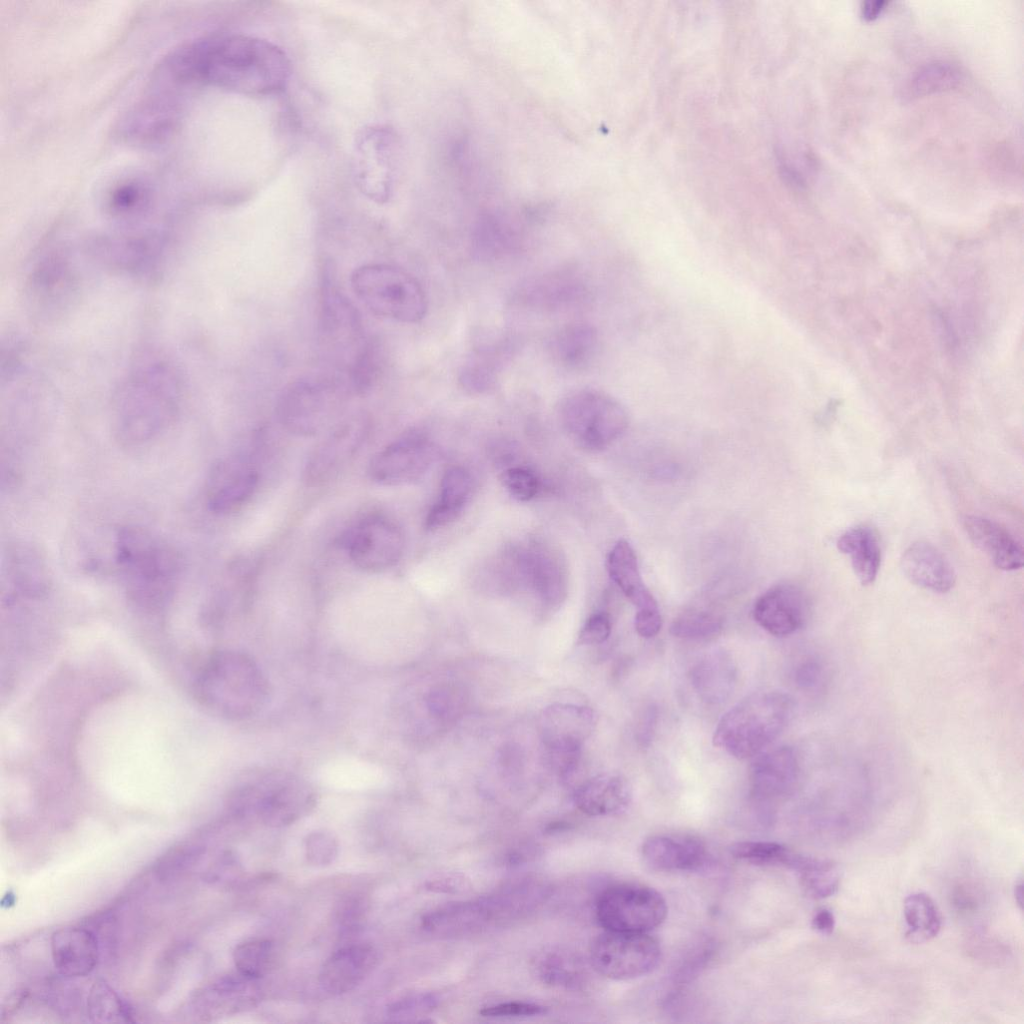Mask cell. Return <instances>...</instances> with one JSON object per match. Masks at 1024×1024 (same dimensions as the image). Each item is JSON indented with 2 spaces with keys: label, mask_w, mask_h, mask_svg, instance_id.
<instances>
[{
  "label": "cell",
  "mask_w": 1024,
  "mask_h": 1024,
  "mask_svg": "<svg viewBox=\"0 0 1024 1024\" xmlns=\"http://www.w3.org/2000/svg\"><path fill=\"white\" fill-rule=\"evenodd\" d=\"M659 942L648 932L606 931L590 947L594 970L610 979L628 980L651 972L659 963Z\"/></svg>",
  "instance_id": "10"
},
{
  "label": "cell",
  "mask_w": 1024,
  "mask_h": 1024,
  "mask_svg": "<svg viewBox=\"0 0 1024 1024\" xmlns=\"http://www.w3.org/2000/svg\"><path fill=\"white\" fill-rule=\"evenodd\" d=\"M1014 897H1015L1016 904L1022 910V908H1023V883H1022V881L1017 883L1016 886L1014 887Z\"/></svg>",
  "instance_id": "59"
},
{
  "label": "cell",
  "mask_w": 1024,
  "mask_h": 1024,
  "mask_svg": "<svg viewBox=\"0 0 1024 1024\" xmlns=\"http://www.w3.org/2000/svg\"><path fill=\"white\" fill-rule=\"evenodd\" d=\"M179 387L165 365L135 371L118 389L112 405V428L123 446L145 445L159 437L174 421Z\"/></svg>",
  "instance_id": "3"
},
{
  "label": "cell",
  "mask_w": 1024,
  "mask_h": 1024,
  "mask_svg": "<svg viewBox=\"0 0 1024 1024\" xmlns=\"http://www.w3.org/2000/svg\"><path fill=\"white\" fill-rule=\"evenodd\" d=\"M886 5L887 2L883 0L865 1L861 6V15L866 20H874L882 13Z\"/></svg>",
  "instance_id": "58"
},
{
  "label": "cell",
  "mask_w": 1024,
  "mask_h": 1024,
  "mask_svg": "<svg viewBox=\"0 0 1024 1024\" xmlns=\"http://www.w3.org/2000/svg\"><path fill=\"white\" fill-rule=\"evenodd\" d=\"M495 380V366L491 359L477 356L463 366L459 381L471 393H482L491 388Z\"/></svg>",
  "instance_id": "47"
},
{
  "label": "cell",
  "mask_w": 1024,
  "mask_h": 1024,
  "mask_svg": "<svg viewBox=\"0 0 1024 1024\" xmlns=\"http://www.w3.org/2000/svg\"><path fill=\"white\" fill-rule=\"evenodd\" d=\"M351 286L360 301L380 317L417 323L427 313L422 286L401 268L380 263L362 265L353 271Z\"/></svg>",
  "instance_id": "7"
},
{
  "label": "cell",
  "mask_w": 1024,
  "mask_h": 1024,
  "mask_svg": "<svg viewBox=\"0 0 1024 1024\" xmlns=\"http://www.w3.org/2000/svg\"><path fill=\"white\" fill-rule=\"evenodd\" d=\"M315 803V793L304 780L278 769L248 772L231 797L236 814L255 815L271 827L294 823L306 816Z\"/></svg>",
  "instance_id": "6"
},
{
  "label": "cell",
  "mask_w": 1024,
  "mask_h": 1024,
  "mask_svg": "<svg viewBox=\"0 0 1024 1024\" xmlns=\"http://www.w3.org/2000/svg\"><path fill=\"white\" fill-rule=\"evenodd\" d=\"M595 722L594 711L587 706L555 703L543 710L542 740L563 777H569L575 770L582 745L592 733Z\"/></svg>",
  "instance_id": "13"
},
{
  "label": "cell",
  "mask_w": 1024,
  "mask_h": 1024,
  "mask_svg": "<svg viewBox=\"0 0 1024 1024\" xmlns=\"http://www.w3.org/2000/svg\"><path fill=\"white\" fill-rule=\"evenodd\" d=\"M493 925H496L495 920L484 896L448 903L431 910L421 919V927L426 933L441 938L473 935Z\"/></svg>",
  "instance_id": "19"
},
{
  "label": "cell",
  "mask_w": 1024,
  "mask_h": 1024,
  "mask_svg": "<svg viewBox=\"0 0 1024 1024\" xmlns=\"http://www.w3.org/2000/svg\"><path fill=\"white\" fill-rule=\"evenodd\" d=\"M795 707L792 696L783 691L754 692L721 717L714 730L713 743L737 759L755 757L786 729Z\"/></svg>",
  "instance_id": "5"
},
{
  "label": "cell",
  "mask_w": 1024,
  "mask_h": 1024,
  "mask_svg": "<svg viewBox=\"0 0 1024 1024\" xmlns=\"http://www.w3.org/2000/svg\"><path fill=\"white\" fill-rule=\"evenodd\" d=\"M823 677L821 664L813 659L802 662L796 669L795 682L802 689L817 687Z\"/></svg>",
  "instance_id": "53"
},
{
  "label": "cell",
  "mask_w": 1024,
  "mask_h": 1024,
  "mask_svg": "<svg viewBox=\"0 0 1024 1024\" xmlns=\"http://www.w3.org/2000/svg\"><path fill=\"white\" fill-rule=\"evenodd\" d=\"M200 1000L206 1015H229L254 1007L260 1000V989L257 980L237 971L213 982L202 992Z\"/></svg>",
  "instance_id": "31"
},
{
  "label": "cell",
  "mask_w": 1024,
  "mask_h": 1024,
  "mask_svg": "<svg viewBox=\"0 0 1024 1024\" xmlns=\"http://www.w3.org/2000/svg\"><path fill=\"white\" fill-rule=\"evenodd\" d=\"M663 896L642 884L623 883L606 888L596 902V916L606 931L649 932L667 916Z\"/></svg>",
  "instance_id": "9"
},
{
  "label": "cell",
  "mask_w": 1024,
  "mask_h": 1024,
  "mask_svg": "<svg viewBox=\"0 0 1024 1024\" xmlns=\"http://www.w3.org/2000/svg\"><path fill=\"white\" fill-rule=\"evenodd\" d=\"M89 1017L94 1022H132V1011L104 980L95 981L87 999Z\"/></svg>",
  "instance_id": "41"
},
{
  "label": "cell",
  "mask_w": 1024,
  "mask_h": 1024,
  "mask_svg": "<svg viewBox=\"0 0 1024 1024\" xmlns=\"http://www.w3.org/2000/svg\"><path fill=\"white\" fill-rule=\"evenodd\" d=\"M370 433L366 417L356 416L339 423L310 453L303 470L308 486L333 479L355 457Z\"/></svg>",
  "instance_id": "14"
},
{
  "label": "cell",
  "mask_w": 1024,
  "mask_h": 1024,
  "mask_svg": "<svg viewBox=\"0 0 1024 1024\" xmlns=\"http://www.w3.org/2000/svg\"><path fill=\"white\" fill-rule=\"evenodd\" d=\"M963 526L973 544L987 554L997 568L1010 571L1022 567L1024 554L1021 544L999 523L969 515L964 518Z\"/></svg>",
  "instance_id": "27"
},
{
  "label": "cell",
  "mask_w": 1024,
  "mask_h": 1024,
  "mask_svg": "<svg viewBox=\"0 0 1024 1024\" xmlns=\"http://www.w3.org/2000/svg\"><path fill=\"white\" fill-rule=\"evenodd\" d=\"M140 199V190L134 186H125L114 195L113 205L119 210L132 208Z\"/></svg>",
  "instance_id": "56"
},
{
  "label": "cell",
  "mask_w": 1024,
  "mask_h": 1024,
  "mask_svg": "<svg viewBox=\"0 0 1024 1024\" xmlns=\"http://www.w3.org/2000/svg\"><path fill=\"white\" fill-rule=\"evenodd\" d=\"M607 570L612 581L638 610L658 609L656 599L644 584L631 545L617 541L607 557Z\"/></svg>",
  "instance_id": "32"
},
{
  "label": "cell",
  "mask_w": 1024,
  "mask_h": 1024,
  "mask_svg": "<svg viewBox=\"0 0 1024 1024\" xmlns=\"http://www.w3.org/2000/svg\"><path fill=\"white\" fill-rule=\"evenodd\" d=\"M723 627L722 617L711 610L693 608L674 619L670 633L678 638L705 640L718 635Z\"/></svg>",
  "instance_id": "42"
},
{
  "label": "cell",
  "mask_w": 1024,
  "mask_h": 1024,
  "mask_svg": "<svg viewBox=\"0 0 1024 1024\" xmlns=\"http://www.w3.org/2000/svg\"><path fill=\"white\" fill-rule=\"evenodd\" d=\"M597 330L585 322L571 323L552 338L550 350L554 359L567 368H581L595 356L598 348Z\"/></svg>",
  "instance_id": "36"
},
{
  "label": "cell",
  "mask_w": 1024,
  "mask_h": 1024,
  "mask_svg": "<svg viewBox=\"0 0 1024 1024\" xmlns=\"http://www.w3.org/2000/svg\"><path fill=\"white\" fill-rule=\"evenodd\" d=\"M204 853V848L194 843H182L169 849L155 866L159 879L166 880L182 873L194 865Z\"/></svg>",
  "instance_id": "46"
},
{
  "label": "cell",
  "mask_w": 1024,
  "mask_h": 1024,
  "mask_svg": "<svg viewBox=\"0 0 1024 1024\" xmlns=\"http://www.w3.org/2000/svg\"><path fill=\"white\" fill-rule=\"evenodd\" d=\"M516 562L521 578L527 580L543 603L554 606L565 596L566 567L557 551L542 543H534Z\"/></svg>",
  "instance_id": "20"
},
{
  "label": "cell",
  "mask_w": 1024,
  "mask_h": 1024,
  "mask_svg": "<svg viewBox=\"0 0 1024 1024\" xmlns=\"http://www.w3.org/2000/svg\"><path fill=\"white\" fill-rule=\"evenodd\" d=\"M635 630L643 638L656 636L662 627V618L659 609L637 610L635 615Z\"/></svg>",
  "instance_id": "52"
},
{
  "label": "cell",
  "mask_w": 1024,
  "mask_h": 1024,
  "mask_svg": "<svg viewBox=\"0 0 1024 1024\" xmlns=\"http://www.w3.org/2000/svg\"><path fill=\"white\" fill-rule=\"evenodd\" d=\"M560 420L578 445L592 451L609 446L629 423L624 406L596 389H580L566 396L560 405Z\"/></svg>",
  "instance_id": "8"
},
{
  "label": "cell",
  "mask_w": 1024,
  "mask_h": 1024,
  "mask_svg": "<svg viewBox=\"0 0 1024 1024\" xmlns=\"http://www.w3.org/2000/svg\"><path fill=\"white\" fill-rule=\"evenodd\" d=\"M632 800L628 780L617 774H600L583 782L574 792L578 809L589 816H612L624 812Z\"/></svg>",
  "instance_id": "28"
},
{
  "label": "cell",
  "mask_w": 1024,
  "mask_h": 1024,
  "mask_svg": "<svg viewBox=\"0 0 1024 1024\" xmlns=\"http://www.w3.org/2000/svg\"><path fill=\"white\" fill-rule=\"evenodd\" d=\"M838 550L850 558L859 582L872 584L881 564V547L877 533L867 525L847 529L837 540Z\"/></svg>",
  "instance_id": "35"
},
{
  "label": "cell",
  "mask_w": 1024,
  "mask_h": 1024,
  "mask_svg": "<svg viewBox=\"0 0 1024 1024\" xmlns=\"http://www.w3.org/2000/svg\"><path fill=\"white\" fill-rule=\"evenodd\" d=\"M63 260L56 257L42 263L30 282L29 300L37 309L48 310V314L52 309L65 306L66 301L73 297L74 275Z\"/></svg>",
  "instance_id": "33"
},
{
  "label": "cell",
  "mask_w": 1024,
  "mask_h": 1024,
  "mask_svg": "<svg viewBox=\"0 0 1024 1024\" xmlns=\"http://www.w3.org/2000/svg\"><path fill=\"white\" fill-rule=\"evenodd\" d=\"M808 599L794 584H778L764 592L753 607L755 621L768 633L784 637L801 629L808 617Z\"/></svg>",
  "instance_id": "18"
},
{
  "label": "cell",
  "mask_w": 1024,
  "mask_h": 1024,
  "mask_svg": "<svg viewBox=\"0 0 1024 1024\" xmlns=\"http://www.w3.org/2000/svg\"><path fill=\"white\" fill-rule=\"evenodd\" d=\"M3 580L8 603L19 598H40L47 593L50 583L43 557L34 547L24 543L8 548Z\"/></svg>",
  "instance_id": "23"
},
{
  "label": "cell",
  "mask_w": 1024,
  "mask_h": 1024,
  "mask_svg": "<svg viewBox=\"0 0 1024 1024\" xmlns=\"http://www.w3.org/2000/svg\"><path fill=\"white\" fill-rule=\"evenodd\" d=\"M812 927L821 934L829 935L835 927V917L828 909L817 911L812 918Z\"/></svg>",
  "instance_id": "57"
},
{
  "label": "cell",
  "mask_w": 1024,
  "mask_h": 1024,
  "mask_svg": "<svg viewBox=\"0 0 1024 1024\" xmlns=\"http://www.w3.org/2000/svg\"><path fill=\"white\" fill-rule=\"evenodd\" d=\"M657 721V710L649 707L640 720L638 739L643 746L651 741Z\"/></svg>",
  "instance_id": "55"
},
{
  "label": "cell",
  "mask_w": 1024,
  "mask_h": 1024,
  "mask_svg": "<svg viewBox=\"0 0 1024 1024\" xmlns=\"http://www.w3.org/2000/svg\"><path fill=\"white\" fill-rule=\"evenodd\" d=\"M906 936L912 942H925L936 937L942 925L941 914L926 893H913L906 897L903 905Z\"/></svg>",
  "instance_id": "39"
},
{
  "label": "cell",
  "mask_w": 1024,
  "mask_h": 1024,
  "mask_svg": "<svg viewBox=\"0 0 1024 1024\" xmlns=\"http://www.w3.org/2000/svg\"><path fill=\"white\" fill-rule=\"evenodd\" d=\"M304 850L310 864L322 867L334 862L339 848L337 839L331 833L314 831L306 836Z\"/></svg>",
  "instance_id": "48"
},
{
  "label": "cell",
  "mask_w": 1024,
  "mask_h": 1024,
  "mask_svg": "<svg viewBox=\"0 0 1024 1024\" xmlns=\"http://www.w3.org/2000/svg\"><path fill=\"white\" fill-rule=\"evenodd\" d=\"M500 480L510 495L519 501L531 500L539 490L538 478L526 468H508L502 472Z\"/></svg>",
  "instance_id": "49"
},
{
  "label": "cell",
  "mask_w": 1024,
  "mask_h": 1024,
  "mask_svg": "<svg viewBox=\"0 0 1024 1024\" xmlns=\"http://www.w3.org/2000/svg\"><path fill=\"white\" fill-rule=\"evenodd\" d=\"M799 776V762L789 746L764 750L755 756L750 767V786L759 800L784 796L795 787Z\"/></svg>",
  "instance_id": "21"
},
{
  "label": "cell",
  "mask_w": 1024,
  "mask_h": 1024,
  "mask_svg": "<svg viewBox=\"0 0 1024 1024\" xmlns=\"http://www.w3.org/2000/svg\"><path fill=\"white\" fill-rule=\"evenodd\" d=\"M690 684L699 699L708 705L724 703L733 693L736 664L724 650H715L703 656L690 670Z\"/></svg>",
  "instance_id": "29"
},
{
  "label": "cell",
  "mask_w": 1024,
  "mask_h": 1024,
  "mask_svg": "<svg viewBox=\"0 0 1024 1024\" xmlns=\"http://www.w3.org/2000/svg\"><path fill=\"white\" fill-rule=\"evenodd\" d=\"M161 72L177 85L206 84L263 97L283 91L291 62L276 44L252 35H216L187 43L164 61Z\"/></svg>",
  "instance_id": "1"
},
{
  "label": "cell",
  "mask_w": 1024,
  "mask_h": 1024,
  "mask_svg": "<svg viewBox=\"0 0 1024 1024\" xmlns=\"http://www.w3.org/2000/svg\"><path fill=\"white\" fill-rule=\"evenodd\" d=\"M258 480V471L246 457L230 455L220 459L205 485L208 509L218 515L240 510L253 496Z\"/></svg>",
  "instance_id": "17"
},
{
  "label": "cell",
  "mask_w": 1024,
  "mask_h": 1024,
  "mask_svg": "<svg viewBox=\"0 0 1024 1024\" xmlns=\"http://www.w3.org/2000/svg\"><path fill=\"white\" fill-rule=\"evenodd\" d=\"M404 543L403 532L393 520L371 515L352 529L345 546L355 566L368 572H381L400 560Z\"/></svg>",
  "instance_id": "15"
},
{
  "label": "cell",
  "mask_w": 1024,
  "mask_h": 1024,
  "mask_svg": "<svg viewBox=\"0 0 1024 1024\" xmlns=\"http://www.w3.org/2000/svg\"><path fill=\"white\" fill-rule=\"evenodd\" d=\"M335 386L322 380H299L283 390L277 403V416L282 426L298 436H312L322 431L338 408Z\"/></svg>",
  "instance_id": "12"
},
{
  "label": "cell",
  "mask_w": 1024,
  "mask_h": 1024,
  "mask_svg": "<svg viewBox=\"0 0 1024 1024\" xmlns=\"http://www.w3.org/2000/svg\"><path fill=\"white\" fill-rule=\"evenodd\" d=\"M736 859L757 865L787 866L793 853L788 847L769 841H743L730 846Z\"/></svg>",
  "instance_id": "44"
},
{
  "label": "cell",
  "mask_w": 1024,
  "mask_h": 1024,
  "mask_svg": "<svg viewBox=\"0 0 1024 1024\" xmlns=\"http://www.w3.org/2000/svg\"><path fill=\"white\" fill-rule=\"evenodd\" d=\"M533 968L543 983L566 989L580 988L587 976L580 957L561 949L540 953L534 961Z\"/></svg>",
  "instance_id": "37"
},
{
  "label": "cell",
  "mask_w": 1024,
  "mask_h": 1024,
  "mask_svg": "<svg viewBox=\"0 0 1024 1024\" xmlns=\"http://www.w3.org/2000/svg\"><path fill=\"white\" fill-rule=\"evenodd\" d=\"M50 948L56 970L66 977L90 974L99 960L98 939L91 930L83 927L58 929L51 936Z\"/></svg>",
  "instance_id": "24"
},
{
  "label": "cell",
  "mask_w": 1024,
  "mask_h": 1024,
  "mask_svg": "<svg viewBox=\"0 0 1024 1024\" xmlns=\"http://www.w3.org/2000/svg\"><path fill=\"white\" fill-rule=\"evenodd\" d=\"M439 999L433 993H416L392 1002L386 1010L390 1021L412 1022L425 1017L438 1005Z\"/></svg>",
  "instance_id": "45"
},
{
  "label": "cell",
  "mask_w": 1024,
  "mask_h": 1024,
  "mask_svg": "<svg viewBox=\"0 0 1024 1024\" xmlns=\"http://www.w3.org/2000/svg\"><path fill=\"white\" fill-rule=\"evenodd\" d=\"M961 78L952 63L934 61L920 67L912 76L908 89L914 96L926 95L954 87Z\"/></svg>",
  "instance_id": "43"
},
{
  "label": "cell",
  "mask_w": 1024,
  "mask_h": 1024,
  "mask_svg": "<svg viewBox=\"0 0 1024 1024\" xmlns=\"http://www.w3.org/2000/svg\"><path fill=\"white\" fill-rule=\"evenodd\" d=\"M473 483L470 473L463 467L454 466L446 470L438 500L430 508L425 527L436 530L455 521L469 501Z\"/></svg>",
  "instance_id": "34"
},
{
  "label": "cell",
  "mask_w": 1024,
  "mask_h": 1024,
  "mask_svg": "<svg viewBox=\"0 0 1024 1024\" xmlns=\"http://www.w3.org/2000/svg\"><path fill=\"white\" fill-rule=\"evenodd\" d=\"M546 1012V1008L535 1003L509 1001L483 1007L480 1014L484 1017H532Z\"/></svg>",
  "instance_id": "50"
},
{
  "label": "cell",
  "mask_w": 1024,
  "mask_h": 1024,
  "mask_svg": "<svg viewBox=\"0 0 1024 1024\" xmlns=\"http://www.w3.org/2000/svg\"><path fill=\"white\" fill-rule=\"evenodd\" d=\"M113 555L128 598L146 611L164 608L181 577L182 562L175 548L148 529L129 525L116 533Z\"/></svg>",
  "instance_id": "2"
},
{
  "label": "cell",
  "mask_w": 1024,
  "mask_h": 1024,
  "mask_svg": "<svg viewBox=\"0 0 1024 1024\" xmlns=\"http://www.w3.org/2000/svg\"><path fill=\"white\" fill-rule=\"evenodd\" d=\"M550 887L536 877L521 878L485 896L496 925L522 918L542 905Z\"/></svg>",
  "instance_id": "30"
},
{
  "label": "cell",
  "mask_w": 1024,
  "mask_h": 1024,
  "mask_svg": "<svg viewBox=\"0 0 1024 1024\" xmlns=\"http://www.w3.org/2000/svg\"><path fill=\"white\" fill-rule=\"evenodd\" d=\"M900 566L905 577L923 589L945 593L955 585L956 574L952 565L928 542L911 544L902 554Z\"/></svg>",
  "instance_id": "26"
},
{
  "label": "cell",
  "mask_w": 1024,
  "mask_h": 1024,
  "mask_svg": "<svg viewBox=\"0 0 1024 1024\" xmlns=\"http://www.w3.org/2000/svg\"><path fill=\"white\" fill-rule=\"evenodd\" d=\"M233 961L239 973L258 980L274 968L275 944L268 939H254L240 943L233 951Z\"/></svg>",
  "instance_id": "40"
},
{
  "label": "cell",
  "mask_w": 1024,
  "mask_h": 1024,
  "mask_svg": "<svg viewBox=\"0 0 1024 1024\" xmlns=\"http://www.w3.org/2000/svg\"><path fill=\"white\" fill-rule=\"evenodd\" d=\"M194 693L213 713L243 720L265 705L269 684L250 656L225 650L212 654L204 663L195 679Z\"/></svg>",
  "instance_id": "4"
},
{
  "label": "cell",
  "mask_w": 1024,
  "mask_h": 1024,
  "mask_svg": "<svg viewBox=\"0 0 1024 1024\" xmlns=\"http://www.w3.org/2000/svg\"><path fill=\"white\" fill-rule=\"evenodd\" d=\"M645 863L660 871H699L710 863L705 846L694 838L651 836L641 847Z\"/></svg>",
  "instance_id": "25"
},
{
  "label": "cell",
  "mask_w": 1024,
  "mask_h": 1024,
  "mask_svg": "<svg viewBox=\"0 0 1024 1024\" xmlns=\"http://www.w3.org/2000/svg\"><path fill=\"white\" fill-rule=\"evenodd\" d=\"M397 152L396 135L384 125H371L356 137L353 157L355 182L370 200H389L394 185Z\"/></svg>",
  "instance_id": "11"
},
{
  "label": "cell",
  "mask_w": 1024,
  "mask_h": 1024,
  "mask_svg": "<svg viewBox=\"0 0 1024 1024\" xmlns=\"http://www.w3.org/2000/svg\"><path fill=\"white\" fill-rule=\"evenodd\" d=\"M435 457L432 442L419 433H411L377 452L369 463L368 473L383 486L406 485L420 480Z\"/></svg>",
  "instance_id": "16"
},
{
  "label": "cell",
  "mask_w": 1024,
  "mask_h": 1024,
  "mask_svg": "<svg viewBox=\"0 0 1024 1024\" xmlns=\"http://www.w3.org/2000/svg\"><path fill=\"white\" fill-rule=\"evenodd\" d=\"M788 868L797 872L802 888L811 898L824 899L838 890L840 870L831 860L794 852Z\"/></svg>",
  "instance_id": "38"
},
{
  "label": "cell",
  "mask_w": 1024,
  "mask_h": 1024,
  "mask_svg": "<svg viewBox=\"0 0 1024 1024\" xmlns=\"http://www.w3.org/2000/svg\"><path fill=\"white\" fill-rule=\"evenodd\" d=\"M377 964L378 953L372 945H346L326 959L319 973V984L333 995L347 993L356 988Z\"/></svg>",
  "instance_id": "22"
},
{
  "label": "cell",
  "mask_w": 1024,
  "mask_h": 1024,
  "mask_svg": "<svg viewBox=\"0 0 1024 1024\" xmlns=\"http://www.w3.org/2000/svg\"><path fill=\"white\" fill-rule=\"evenodd\" d=\"M365 912V901L359 898H348L343 901L338 911V920L344 929H353L361 921Z\"/></svg>",
  "instance_id": "54"
},
{
  "label": "cell",
  "mask_w": 1024,
  "mask_h": 1024,
  "mask_svg": "<svg viewBox=\"0 0 1024 1024\" xmlns=\"http://www.w3.org/2000/svg\"><path fill=\"white\" fill-rule=\"evenodd\" d=\"M611 633V620L607 613L598 612L591 615L580 630L577 643L579 645H595L605 642Z\"/></svg>",
  "instance_id": "51"
}]
</instances>
